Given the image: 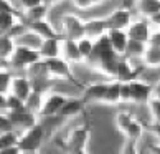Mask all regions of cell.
Returning <instances> with one entry per match:
<instances>
[{"mask_svg": "<svg viewBox=\"0 0 160 154\" xmlns=\"http://www.w3.org/2000/svg\"><path fill=\"white\" fill-rule=\"evenodd\" d=\"M119 60H121V55L116 53V50L112 48L109 37H108V33H106V35H102V37H99L96 40L94 51L86 60V63L89 65L91 68L96 70V72L102 73V75H108L111 78H116Z\"/></svg>", "mask_w": 160, "mask_h": 154, "instance_id": "obj_1", "label": "cell"}, {"mask_svg": "<svg viewBox=\"0 0 160 154\" xmlns=\"http://www.w3.org/2000/svg\"><path fill=\"white\" fill-rule=\"evenodd\" d=\"M89 136H91V124L82 123L74 129H71L66 139H60L56 143L66 154H88Z\"/></svg>", "mask_w": 160, "mask_h": 154, "instance_id": "obj_2", "label": "cell"}, {"mask_svg": "<svg viewBox=\"0 0 160 154\" xmlns=\"http://www.w3.org/2000/svg\"><path fill=\"white\" fill-rule=\"evenodd\" d=\"M45 61H46V65H48L50 73H51L53 78L71 81L73 85H76L78 88H81V90H84L86 85H82V83L74 76L73 70H71V63L66 60V58H63V56H55V58H48V60H45Z\"/></svg>", "mask_w": 160, "mask_h": 154, "instance_id": "obj_3", "label": "cell"}, {"mask_svg": "<svg viewBox=\"0 0 160 154\" xmlns=\"http://www.w3.org/2000/svg\"><path fill=\"white\" fill-rule=\"evenodd\" d=\"M40 60H43L40 50L30 48V46H25V45H17V50L10 60V66L15 70H27L28 66H32L33 63Z\"/></svg>", "mask_w": 160, "mask_h": 154, "instance_id": "obj_4", "label": "cell"}, {"mask_svg": "<svg viewBox=\"0 0 160 154\" xmlns=\"http://www.w3.org/2000/svg\"><path fill=\"white\" fill-rule=\"evenodd\" d=\"M27 76L33 83V90L41 91V93H46V85H48V81L53 78L45 60H40L37 63H33L32 66H28L27 68Z\"/></svg>", "mask_w": 160, "mask_h": 154, "instance_id": "obj_5", "label": "cell"}, {"mask_svg": "<svg viewBox=\"0 0 160 154\" xmlns=\"http://www.w3.org/2000/svg\"><path fill=\"white\" fill-rule=\"evenodd\" d=\"M60 32L64 38H71V40L78 41L82 37H86V22L81 20L74 13H66L61 19V30Z\"/></svg>", "mask_w": 160, "mask_h": 154, "instance_id": "obj_6", "label": "cell"}, {"mask_svg": "<svg viewBox=\"0 0 160 154\" xmlns=\"http://www.w3.org/2000/svg\"><path fill=\"white\" fill-rule=\"evenodd\" d=\"M43 138H45V129L40 123H37L35 126L22 131L18 147L22 151H38L43 144Z\"/></svg>", "mask_w": 160, "mask_h": 154, "instance_id": "obj_7", "label": "cell"}, {"mask_svg": "<svg viewBox=\"0 0 160 154\" xmlns=\"http://www.w3.org/2000/svg\"><path fill=\"white\" fill-rule=\"evenodd\" d=\"M66 96L61 93H45L43 96V103H41V108L38 111L40 116L43 118H53V116H58L60 109L63 108V104L66 103Z\"/></svg>", "mask_w": 160, "mask_h": 154, "instance_id": "obj_8", "label": "cell"}, {"mask_svg": "<svg viewBox=\"0 0 160 154\" xmlns=\"http://www.w3.org/2000/svg\"><path fill=\"white\" fill-rule=\"evenodd\" d=\"M129 85H130V96H132V103L145 104V103H149L150 98L153 96V85H150V83L135 78L132 81H129Z\"/></svg>", "mask_w": 160, "mask_h": 154, "instance_id": "obj_9", "label": "cell"}, {"mask_svg": "<svg viewBox=\"0 0 160 154\" xmlns=\"http://www.w3.org/2000/svg\"><path fill=\"white\" fill-rule=\"evenodd\" d=\"M106 20H108L109 30H127L130 23L134 22L132 12H130V7H127V5L114 10L109 17H106Z\"/></svg>", "mask_w": 160, "mask_h": 154, "instance_id": "obj_10", "label": "cell"}, {"mask_svg": "<svg viewBox=\"0 0 160 154\" xmlns=\"http://www.w3.org/2000/svg\"><path fill=\"white\" fill-rule=\"evenodd\" d=\"M152 23L149 19H137L130 23V27L127 28L129 38L130 40H137V41H144V43H149V40L152 37Z\"/></svg>", "mask_w": 160, "mask_h": 154, "instance_id": "obj_11", "label": "cell"}, {"mask_svg": "<svg viewBox=\"0 0 160 154\" xmlns=\"http://www.w3.org/2000/svg\"><path fill=\"white\" fill-rule=\"evenodd\" d=\"M8 118L12 119L15 128L22 129V131H25V129L35 126V124L38 123V113H35V111H8Z\"/></svg>", "mask_w": 160, "mask_h": 154, "instance_id": "obj_12", "label": "cell"}, {"mask_svg": "<svg viewBox=\"0 0 160 154\" xmlns=\"http://www.w3.org/2000/svg\"><path fill=\"white\" fill-rule=\"evenodd\" d=\"M10 93L27 101V99L30 98V94L33 93L32 80L28 78V76H25V75H15L13 81H12V86H10Z\"/></svg>", "mask_w": 160, "mask_h": 154, "instance_id": "obj_13", "label": "cell"}, {"mask_svg": "<svg viewBox=\"0 0 160 154\" xmlns=\"http://www.w3.org/2000/svg\"><path fill=\"white\" fill-rule=\"evenodd\" d=\"M109 81H98V83H89L82 90V98L86 99V103L96 101V103H104L106 91H108Z\"/></svg>", "mask_w": 160, "mask_h": 154, "instance_id": "obj_14", "label": "cell"}, {"mask_svg": "<svg viewBox=\"0 0 160 154\" xmlns=\"http://www.w3.org/2000/svg\"><path fill=\"white\" fill-rule=\"evenodd\" d=\"M61 56L66 58L69 63H82L84 61V56L79 50V45L76 40L71 38H63L61 41Z\"/></svg>", "mask_w": 160, "mask_h": 154, "instance_id": "obj_15", "label": "cell"}, {"mask_svg": "<svg viewBox=\"0 0 160 154\" xmlns=\"http://www.w3.org/2000/svg\"><path fill=\"white\" fill-rule=\"evenodd\" d=\"M86 99L84 98H68L66 103L63 104V108L60 109V113H58V118H61V119H68V118H74L78 116L79 113H82V109H84L86 106Z\"/></svg>", "mask_w": 160, "mask_h": 154, "instance_id": "obj_16", "label": "cell"}, {"mask_svg": "<svg viewBox=\"0 0 160 154\" xmlns=\"http://www.w3.org/2000/svg\"><path fill=\"white\" fill-rule=\"evenodd\" d=\"M28 28L33 30L35 33H38L41 38H58V37H63L60 30H56L51 23L46 20V19H41V20H35V22H30L27 23Z\"/></svg>", "mask_w": 160, "mask_h": 154, "instance_id": "obj_17", "label": "cell"}, {"mask_svg": "<svg viewBox=\"0 0 160 154\" xmlns=\"http://www.w3.org/2000/svg\"><path fill=\"white\" fill-rule=\"evenodd\" d=\"M140 72H142L140 68L134 66V65L130 63L129 56H121L116 78L121 80V81H132V80H135V78H139Z\"/></svg>", "mask_w": 160, "mask_h": 154, "instance_id": "obj_18", "label": "cell"}, {"mask_svg": "<svg viewBox=\"0 0 160 154\" xmlns=\"http://www.w3.org/2000/svg\"><path fill=\"white\" fill-rule=\"evenodd\" d=\"M108 37H109V41H111L112 48L116 50V53H119L121 56L126 55L127 45H129V40H130L127 30H109Z\"/></svg>", "mask_w": 160, "mask_h": 154, "instance_id": "obj_19", "label": "cell"}, {"mask_svg": "<svg viewBox=\"0 0 160 154\" xmlns=\"http://www.w3.org/2000/svg\"><path fill=\"white\" fill-rule=\"evenodd\" d=\"M64 37H58V38H46L43 40V43L40 46V53L43 60L48 58H55V56H61V41Z\"/></svg>", "mask_w": 160, "mask_h": 154, "instance_id": "obj_20", "label": "cell"}, {"mask_svg": "<svg viewBox=\"0 0 160 154\" xmlns=\"http://www.w3.org/2000/svg\"><path fill=\"white\" fill-rule=\"evenodd\" d=\"M109 32L108 20L106 19H91L86 20V35L94 40H98L99 37H102Z\"/></svg>", "mask_w": 160, "mask_h": 154, "instance_id": "obj_21", "label": "cell"}, {"mask_svg": "<svg viewBox=\"0 0 160 154\" xmlns=\"http://www.w3.org/2000/svg\"><path fill=\"white\" fill-rule=\"evenodd\" d=\"M17 40L10 35H0V60L10 61L17 50Z\"/></svg>", "mask_w": 160, "mask_h": 154, "instance_id": "obj_22", "label": "cell"}, {"mask_svg": "<svg viewBox=\"0 0 160 154\" xmlns=\"http://www.w3.org/2000/svg\"><path fill=\"white\" fill-rule=\"evenodd\" d=\"M135 8H137L139 15L150 19L160 12V0H135Z\"/></svg>", "mask_w": 160, "mask_h": 154, "instance_id": "obj_23", "label": "cell"}, {"mask_svg": "<svg viewBox=\"0 0 160 154\" xmlns=\"http://www.w3.org/2000/svg\"><path fill=\"white\" fill-rule=\"evenodd\" d=\"M121 90H122V81L117 80V78H112V81H109V85H108V91H106L104 103H106V104H117V103H122Z\"/></svg>", "mask_w": 160, "mask_h": 154, "instance_id": "obj_24", "label": "cell"}, {"mask_svg": "<svg viewBox=\"0 0 160 154\" xmlns=\"http://www.w3.org/2000/svg\"><path fill=\"white\" fill-rule=\"evenodd\" d=\"M45 38H41L38 33H35L33 30L28 28L27 32H23L20 37H17V43L18 45H25V46H30V48H37L40 50L41 43H43Z\"/></svg>", "mask_w": 160, "mask_h": 154, "instance_id": "obj_25", "label": "cell"}, {"mask_svg": "<svg viewBox=\"0 0 160 154\" xmlns=\"http://www.w3.org/2000/svg\"><path fill=\"white\" fill-rule=\"evenodd\" d=\"M17 17H18V13H13V12H0V35L10 33L12 28L18 23Z\"/></svg>", "mask_w": 160, "mask_h": 154, "instance_id": "obj_26", "label": "cell"}, {"mask_svg": "<svg viewBox=\"0 0 160 154\" xmlns=\"http://www.w3.org/2000/svg\"><path fill=\"white\" fill-rule=\"evenodd\" d=\"M46 13H48V5L41 3V5H37L33 8H28V10H23V22L25 23H30V22H35V20H41L45 19Z\"/></svg>", "mask_w": 160, "mask_h": 154, "instance_id": "obj_27", "label": "cell"}, {"mask_svg": "<svg viewBox=\"0 0 160 154\" xmlns=\"http://www.w3.org/2000/svg\"><path fill=\"white\" fill-rule=\"evenodd\" d=\"M144 63L147 66L152 68H158L160 66V46H153V45H147L145 55H144Z\"/></svg>", "mask_w": 160, "mask_h": 154, "instance_id": "obj_28", "label": "cell"}, {"mask_svg": "<svg viewBox=\"0 0 160 154\" xmlns=\"http://www.w3.org/2000/svg\"><path fill=\"white\" fill-rule=\"evenodd\" d=\"M145 50H147V43H144V41H137V40H129L127 51H126V55H124V56H129V58H144Z\"/></svg>", "mask_w": 160, "mask_h": 154, "instance_id": "obj_29", "label": "cell"}, {"mask_svg": "<svg viewBox=\"0 0 160 154\" xmlns=\"http://www.w3.org/2000/svg\"><path fill=\"white\" fill-rule=\"evenodd\" d=\"M20 136H22V133L15 131V129H12V131H5V133H0V149H2V147L18 146Z\"/></svg>", "mask_w": 160, "mask_h": 154, "instance_id": "obj_30", "label": "cell"}, {"mask_svg": "<svg viewBox=\"0 0 160 154\" xmlns=\"http://www.w3.org/2000/svg\"><path fill=\"white\" fill-rule=\"evenodd\" d=\"M144 131H145V126H144V124H142L139 119H134L132 124L127 128V131L124 133V134H126V138L130 139V141H140Z\"/></svg>", "mask_w": 160, "mask_h": 154, "instance_id": "obj_31", "label": "cell"}, {"mask_svg": "<svg viewBox=\"0 0 160 154\" xmlns=\"http://www.w3.org/2000/svg\"><path fill=\"white\" fill-rule=\"evenodd\" d=\"M7 109L8 111H27L28 106H27L25 99L15 96V94H12V93H7Z\"/></svg>", "mask_w": 160, "mask_h": 154, "instance_id": "obj_32", "label": "cell"}, {"mask_svg": "<svg viewBox=\"0 0 160 154\" xmlns=\"http://www.w3.org/2000/svg\"><path fill=\"white\" fill-rule=\"evenodd\" d=\"M78 45H79V50L82 53V56H84V61L92 55V51H94V45H96V40L91 38V37H82L81 40H78Z\"/></svg>", "mask_w": 160, "mask_h": 154, "instance_id": "obj_33", "label": "cell"}, {"mask_svg": "<svg viewBox=\"0 0 160 154\" xmlns=\"http://www.w3.org/2000/svg\"><path fill=\"white\" fill-rule=\"evenodd\" d=\"M134 119H135V118L130 114V113H127V111H121V113L116 114V126L119 128L121 133H126L127 128L132 124Z\"/></svg>", "mask_w": 160, "mask_h": 154, "instance_id": "obj_34", "label": "cell"}, {"mask_svg": "<svg viewBox=\"0 0 160 154\" xmlns=\"http://www.w3.org/2000/svg\"><path fill=\"white\" fill-rule=\"evenodd\" d=\"M43 96H45V93H41V91H35L30 94V98L27 99V106H28V109L30 111H35V113H38L40 108H41V103H43ZM40 116V114H38Z\"/></svg>", "mask_w": 160, "mask_h": 154, "instance_id": "obj_35", "label": "cell"}, {"mask_svg": "<svg viewBox=\"0 0 160 154\" xmlns=\"http://www.w3.org/2000/svg\"><path fill=\"white\" fill-rule=\"evenodd\" d=\"M12 81H13V75H12L10 70L8 68L0 70V93H10Z\"/></svg>", "mask_w": 160, "mask_h": 154, "instance_id": "obj_36", "label": "cell"}, {"mask_svg": "<svg viewBox=\"0 0 160 154\" xmlns=\"http://www.w3.org/2000/svg\"><path fill=\"white\" fill-rule=\"evenodd\" d=\"M147 104H149V109H150L152 121L153 123H160V98L152 96L150 101L147 103Z\"/></svg>", "mask_w": 160, "mask_h": 154, "instance_id": "obj_37", "label": "cell"}, {"mask_svg": "<svg viewBox=\"0 0 160 154\" xmlns=\"http://www.w3.org/2000/svg\"><path fill=\"white\" fill-rule=\"evenodd\" d=\"M12 129H15L13 123H12V119L8 118L7 113H2V114H0V133L12 131Z\"/></svg>", "mask_w": 160, "mask_h": 154, "instance_id": "obj_38", "label": "cell"}, {"mask_svg": "<svg viewBox=\"0 0 160 154\" xmlns=\"http://www.w3.org/2000/svg\"><path fill=\"white\" fill-rule=\"evenodd\" d=\"M121 98H122V103H130V101H132V96H130V85H129V81H122Z\"/></svg>", "mask_w": 160, "mask_h": 154, "instance_id": "obj_39", "label": "cell"}, {"mask_svg": "<svg viewBox=\"0 0 160 154\" xmlns=\"http://www.w3.org/2000/svg\"><path fill=\"white\" fill-rule=\"evenodd\" d=\"M18 2H20L23 10H28V8L37 7V5H41V3H43V0H18Z\"/></svg>", "mask_w": 160, "mask_h": 154, "instance_id": "obj_40", "label": "cell"}, {"mask_svg": "<svg viewBox=\"0 0 160 154\" xmlns=\"http://www.w3.org/2000/svg\"><path fill=\"white\" fill-rule=\"evenodd\" d=\"M147 45H153V46H160V28L152 32V37L149 40V43Z\"/></svg>", "mask_w": 160, "mask_h": 154, "instance_id": "obj_41", "label": "cell"}, {"mask_svg": "<svg viewBox=\"0 0 160 154\" xmlns=\"http://www.w3.org/2000/svg\"><path fill=\"white\" fill-rule=\"evenodd\" d=\"M73 3H74L78 8H84V10H86V8H91V7H94L91 0H73Z\"/></svg>", "mask_w": 160, "mask_h": 154, "instance_id": "obj_42", "label": "cell"}, {"mask_svg": "<svg viewBox=\"0 0 160 154\" xmlns=\"http://www.w3.org/2000/svg\"><path fill=\"white\" fill-rule=\"evenodd\" d=\"M20 147L18 146H12V147H2L0 154H20Z\"/></svg>", "mask_w": 160, "mask_h": 154, "instance_id": "obj_43", "label": "cell"}, {"mask_svg": "<svg viewBox=\"0 0 160 154\" xmlns=\"http://www.w3.org/2000/svg\"><path fill=\"white\" fill-rule=\"evenodd\" d=\"M0 111L7 113V93H0Z\"/></svg>", "mask_w": 160, "mask_h": 154, "instance_id": "obj_44", "label": "cell"}, {"mask_svg": "<svg viewBox=\"0 0 160 154\" xmlns=\"http://www.w3.org/2000/svg\"><path fill=\"white\" fill-rule=\"evenodd\" d=\"M147 151L150 154H160V143H149L147 144Z\"/></svg>", "mask_w": 160, "mask_h": 154, "instance_id": "obj_45", "label": "cell"}, {"mask_svg": "<svg viewBox=\"0 0 160 154\" xmlns=\"http://www.w3.org/2000/svg\"><path fill=\"white\" fill-rule=\"evenodd\" d=\"M149 20H150L153 28H160V12H158V13H155V15H152Z\"/></svg>", "mask_w": 160, "mask_h": 154, "instance_id": "obj_46", "label": "cell"}, {"mask_svg": "<svg viewBox=\"0 0 160 154\" xmlns=\"http://www.w3.org/2000/svg\"><path fill=\"white\" fill-rule=\"evenodd\" d=\"M153 96H157V98H160V80L153 85Z\"/></svg>", "mask_w": 160, "mask_h": 154, "instance_id": "obj_47", "label": "cell"}, {"mask_svg": "<svg viewBox=\"0 0 160 154\" xmlns=\"http://www.w3.org/2000/svg\"><path fill=\"white\" fill-rule=\"evenodd\" d=\"M58 2H61V0H43V3L48 5V7H50V5H56Z\"/></svg>", "mask_w": 160, "mask_h": 154, "instance_id": "obj_48", "label": "cell"}, {"mask_svg": "<svg viewBox=\"0 0 160 154\" xmlns=\"http://www.w3.org/2000/svg\"><path fill=\"white\" fill-rule=\"evenodd\" d=\"M20 154H40L38 151H20Z\"/></svg>", "mask_w": 160, "mask_h": 154, "instance_id": "obj_49", "label": "cell"}, {"mask_svg": "<svg viewBox=\"0 0 160 154\" xmlns=\"http://www.w3.org/2000/svg\"><path fill=\"white\" fill-rule=\"evenodd\" d=\"M132 2H134V0H124V3H127V7H130V5H132Z\"/></svg>", "mask_w": 160, "mask_h": 154, "instance_id": "obj_50", "label": "cell"}, {"mask_svg": "<svg viewBox=\"0 0 160 154\" xmlns=\"http://www.w3.org/2000/svg\"><path fill=\"white\" fill-rule=\"evenodd\" d=\"M102 2H106V0H102Z\"/></svg>", "mask_w": 160, "mask_h": 154, "instance_id": "obj_51", "label": "cell"}]
</instances>
